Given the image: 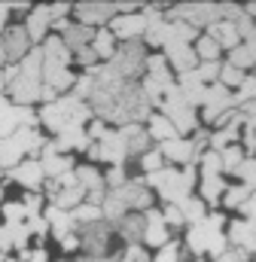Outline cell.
<instances>
[{"label": "cell", "mask_w": 256, "mask_h": 262, "mask_svg": "<svg viewBox=\"0 0 256 262\" xmlns=\"http://www.w3.org/2000/svg\"><path fill=\"white\" fill-rule=\"evenodd\" d=\"M146 183L165 198L168 204H183V201H189V192H192V186H195V174H192L189 168H183V171L162 168V171L150 174Z\"/></svg>", "instance_id": "obj_1"}, {"label": "cell", "mask_w": 256, "mask_h": 262, "mask_svg": "<svg viewBox=\"0 0 256 262\" xmlns=\"http://www.w3.org/2000/svg\"><path fill=\"white\" fill-rule=\"evenodd\" d=\"M223 213H210L204 223L192 226L189 235H186V244H189L192 253H214V256H223L226 253V235H223Z\"/></svg>", "instance_id": "obj_2"}, {"label": "cell", "mask_w": 256, "mask_h": 262, "mask_svg": "<svg viewBox=\"0 0 256 262\" xmlns=\"http://www.w3.org/2000/svg\"><path fill=\"white\" fill-rule=\"evenodd\" d=\"M146 43L143 40H128L125 46L113 55V61H110V67L122 76V79H128V76H134L140 67H146Z\"/></svg>", "instance_id": "obj_3"}, {"label": "cell", "mask_w": 256, "mask_h": 262, "mask_svg": "<svg viewBox=\"0 0 256 262\" xmlns=\"http://www.w3.org/2000/svg\"><path fill=\"white\" fill-rule=\"evenodd\" d=\"M113 229H116V226H110V220H101V223H95V226L82 229V232H79V241H82L86 253H89V256H95V259H107Z\"/></svg>", "instance_id": "obj_4"}, {"label": "cell", "mask_w": 256, "mask_h": 262, "mask_svg": "<svg viewBox=\"0 0 256 262\" xmlns=\"http://www.w3.org/2000/svg\"><path fill=\"white\" fill-rule=\"evenodd\" d=\"M146 28H150L146 12H125V15H116L110 21L113 37H122L125 43L128 40H140V34H146Z\"/></svg>", "instance_id": "obj_5"}, {"label": "cell", "mask_w": 256, "mask_h": 262, "mask_svg": "<svg viewBox=\"0 0 256 262\" xmlns=\"http://www.w3.org/2000/svg\"><path fill=\"white\" fill-rule=\"evenodd\" d=\"M110 192L125 204V210H150V204H153V192H150V186L140 183V180H134V183L128 180L125 186L110 189Z\"/></svg>", "instance_id": "obj_6"}, {"label": "cell", "mask_w": 256, "mask_h": 262, "mask_svg": "<svg viewBox=\"0 0 256 262\" xmlns=\"http://www.w3.org/2000/svg\"><path fill=\"white\" fill-rule=\"evenodd\" d=\"M0 43H3V52H6V58H9V61L22 64V61L28 58V49H31V37H28V31H25V28H18V25L6 28Z\"/></svg>", "instance_id": "obj_7"}, {"label": "cell", "mask_w": 256, "mask_h": 262, "mask_svg": "<svg viewBox=\"0 0 256 262\" xmlns=\"http://www.w3.org/2000/svg\"><path fill=\"white\" fill-rule=\"evenodd\" d=\"M40 165H43L46 177H52V180H61V177H67V174L73 171L70 159H67L64 152H58L55 143H46V146H43V152H40Z\"/></svg>", "instance_id": "obj_8"}, {"label": "cell", "mask_w": 256, "mask_h": 262, "mask_svg": "<svg viewBox=\"0 0 256 262\" xmlns=\"http://www.w3.org/2000/svg\"><path fill=\"white\" fill-rule=\"evenodd\" d=\"M98 146H101V159H104V162H113V168L122 165L128 159V137L122 134V128L107 131V137L98 140Z\"/></svg>", "instance_id": "obj_9"}, {"label": "cell", "mask_w": 256, "mask_h": 262, "mask_svg": "<svg viewBox=\"0 0 256 262\" xmlns=\"http://www.w3.org/2000/svg\"><path fill=\"white\" fill-rule=\"evenodd\" d=\"M73 12L79 15V25L92 28V25H104L107 18L113 21L116 12H119V6H113V3H82V6H76Z\"/></svg>", "instance_id": "obj_10"}, {"label": "cell", "mask_w": 256, "mask_h": 262, "mask_svg": "<svg viewBox=\"0 0 256 262\" xmlns=\"http://www.w3.org/2000/svg\"><path fill=\"white\" fill-rule=\"evenodd\" d=\"M9 177H12L15 183L28 186V189L34 192V189H40V186H43V177H46V171H43V165H40L37 159H28V162L15 165V168L9 171Z\"/></svg>", "instance_id": "obj_11"}, {"label": "cell", "mask_w": 256, "mask_h": 262, "mask_svg": "<svg viewBox=\"0 0 256 262\" xmlns=\"http://www.w3.org/2000/svg\"><path fill=\"white\" fill-rule=\"evenodd\" d=\"M55 28L61 31V40L67 43V49H86L89 46V40H95V34L98 31H92V28H86V25H73V21H55Z\"/></svg>", "instance_id": "obj_12"}, {"label": "cell", "mask_w": 256, "mask_h": 262, "mask_svg": "<svg viewBox=\"0 0 256 262\" xmlns=\"http://www.w3.org/2000/svg\"><path fill=\"white\" fill-rule=\"evenodd\" d=\"M113 226H116V232L128 241V247H131V244H140V241L146 238V216H140V213H125V216L116 220Z\"/></svg>", "instance_id": "obj_13"}, {"label": "cell", "mask_w": 256, "mask_h": 262, "mask_svg": "<svg viewBox=\"0 0 256 262\" xmlns=\"http://www.w3.org/2000/svg\"><path fill=\"white\" fill-rule=\"evenodd\" d=\"M150 247H165L171 244L168 241V223H165V213L162 210H146V238H143Z\"/></svg>", "instance_id": "obj_14"}, {"label": "cell", "mask_w": 256, "mask_h": 262, "mask_svg": "<svg viewBox=\"0 0 256 262\" xmlns=\"http://www.w3.org/2000/svg\"><path fill=\"white\" fill-rule=\"evenodd\" d=\"M165 55H168V61H171V67H174L177 73H189V70H195V67L201 64L198 55H195V49L183 46V43H171V46H165Z\"/></svg>", "instance_id": "obj_15"}, {"label": "cell", "mask_w": 256, "mask_h": 262, "mask_svg": "<svg viewBox=\"0 0 256 262\" xmlns=\"http://www.w3.org/2000/svg\"><path fill=\"white\" fill-rule=\"evenodd\" d=\"M46 223H49V229L55 232V238H58V241L76 232L73 213H70V210H64V207H58V204H52V207L46 210Z\"/></svg>", "instance_id": "obj_16"}, {"label": "cell", "mask_w": 256, "mask_h": 262, "mask_svg": "<svg viewBox=\"0 0 256 262\" xmlns=\"http://www.w3.org/2000/svg\"><path fill=\"white\" fill-rule=\"evenodd\" d=\"M177 89L183 92V98H186V104L195 107V104H204V95H207V85L198 79V73L189 70V73H180V79H177Z\"/></svg>", "instance_id": "obj_17"}, {"label": "cell", "mask_w": 256, "mask_h": 262, "mask_svg": "<svg viewBox=\"0 0 256 262\" xmlns=\"http://www.w3.org/2000/svg\"><path fill=\"white\" fill-rule=\"evenodd\" d=\"M229 241L238 244V250H256V223L250 220H235L229 229Z\"/></svg>", "instance_id": "obj_18"}, {"label": "cell", "mask_w": 256, "mask_h": 262, "mask_svg": "<svg viewBox=\"0 0 256 262\" xmlns=\"http://www.w3.org/2000/svg\"><path fill=\"white\" fill-rule=\"evenodd\" d=\"M49 25H52V12H49V6H37V9H31V12H28L25 31H28V37H31V40H43V37H46V31H49Z\"/></svg>", "instance_id": "obj_19"}, {"label": "cell", "mask_w": 256, "mask_h": 262, "mask_svg": "<svg viewBox=\"0 0 256 262\" xmlns=\"http://www.w3.org/2000/svg\"><path fill=\"white\" fill-rule=\"evenodd\" d=\"M122 134L128 137V156L143 159V156L150 152V143H153V134H150V131H143L140 125H125Z\"/></svg>", "instance_id": "obj_20"}, {"label": "cell", "mask_w": 256, "mask_h": 262, "mask_svg": "<svg viewBox=\"0 0 256 262\" xmlns=\"http://www.w3.org/2000/svg\"><path fill=\"white\" fill-rule=\"evenodd\" d=\"M207 34H210V37H217V40H220V46H223V49H229V52L241 46V34H238L235 21H226V18H220V21H217V25H214Z\"/></svg>", "instance_id": "obj_21"}, {"label": "cell", "mask_w": 256, "mask_h": 262, "mask_svg": "<svg viewBox=\"0 0 256 262\" xmlns=\"http://www.w3.org/2000/svg\"><path fill=\"white\" fill-rule=\"evenodd\" d=\"M92 49L98 52V58L113 61V55L119 52V49H116V37H113V31H110V28H101V31L95 34V40H92Z\"/></svg>", "instance_id": "obj_22"}, {"label": "cell", "mask_w": 256, "mask_h": 262, "mask_svg": "<svg viewBox=\"0 0 256 262\" xmlns=\"http://www.w3.org/2000/svg\"><path fill=\"white\" fill-rule=\"evenodd\" d=\"M43 55H46V61H55V64L67 67L70 52H67V43L61 40V34H55V37H49V40L43 43Z\"/></svg>", "instance_id": "obj_23"}, {"label": "cell", "mask_w": 256, "mask_h": 262, "mask_svg": "<svg viewBox=\"0 0 256 262\" xmlns=\"http://www.w3.org/2000/svg\"><path fill=\"white\" fill-rule=\"evenodd\" d=\"M220 52H223V46H220V40H217V37L204 34V37H198V40H195V55H198V61H217V58H220Z\"/></svg>", "instance_id": "obj_24"}, {"label": "cell", "mask_w": 256, "mask_h": 262, "mask_svg": "<svg viewBox=\"0 0 256 262\" xmlns=\"http://www.w3.org/2000/svg\"><path fill=\"white\" fill-rule=\"evenodd\" d=\"M150 134L153 137H159L162 143H168V140H174V137H180V131L174 128V122L162 113V116H153L150 119Z\"/></svg>", "instance_id": "obj_25"}, {"label": "cell", "mask_w": 256, "mask_h": 262, "mask_svg": "<svg viewBox=\"0 0 256 262\" xmlns=\"http://www.w3.org/2000/svg\"><path fill=\"white\" fill-rule=\"evenodd\" d=\"M76 183L86 189V195H89V192H101V189H104V177H101L92 165H86V168H79V171H76Z\"/></svg>", "instance_id": "obj_26"}, {"label": "cell", "mask_w": 256, "mask_h": 262, "mask_svg": "<svg viewBox=\"0 0 256 262\" xmlns=\"http://www.w3.org/2000/svg\"><path fill=\"white\" fill-rule=\"evenodd\" d=\"M180 210H183V220H186L189 226H198V223L207 220V216H204V201H201V198H189V201H183Z\"/></svg>", "instance_id": "obj_27"}, {"label": "cell", "mask_w": 256, "mask_h": 262, "mask_svg": "<svg viewBox=\"0 0 256 262\" xmlns=\"http://www.w3.org/2000/svg\"><path fill=\"white\" fill-rule=\"evenodd\" d=\"M250 192H253V189H247L244 183H241V186H229L223 204H226V207H244V204L250 201Z\"/></svg>", "instance_id": "obj_28"}, {"label": "cell", "mask_w": 256, "mask_h": 262, "mask_svg": "<svg viewBox=\"0 0 256 262\" xmlns=\"http://www.w3.org/2000/svg\"><path fill=\"white\" fill-rule=\"evenodd\" d=\"M201 171H204V177H220V171H226L223 168V156L220 152H204L201 156Z\"/></svg>", "instance_id": "obj_29"}, {"label": "cell", "mask_w": 256, "mask_h": 262, "mask_svg": "<svg viewBox=\"0 0 256 262\" xmlns=\"http://www.w3.org/2000/svg\"><path fill=\"white\" fill-rule=\"evenodd\" d=\"M201 195H204V201H217L220 195H226L223 180H220V177H204V183H201Z\"/></svg>", "instance_id": "obj_30"}, {"label": "cell", "mask_w": 256, "mask_h": 262, "mask_svg": "<svg viewBox=\"0 0 256 262\" xmlns=\"http://www.w3.org/2000/svg\"><path fill=\"white\" fill-rule=\"evenodd\" d=\"M229 64H232V67H238V70H244V67L256 64V61H253V55H250V49H247V46L241 43L238 49H232V52H229Z\"/></svg>", "instance_id": "obj_31"}, {"label": "cell", "mask_w": 256, "mask_h": 262, "mask_svg": "<svg viewBox=\"0 0 256 262\" xmlns=\"http://www.w3.org/2000/svg\"><path fill=\"white\" fill-rule=\"evenodd\" d=\"M195 73H198L201 82H214V79H220L223 64H220V61H201V64L195 67Z\"/></svg>", "instance_id": "obj_32"}, {"label": "cell", "mask_w": 256, "mask_h": 262, "mask_svg": "<svg viewBox=\"0 0 256 262\" xmlns=\"http://www.w3.org/2000/svg\"><path fill=\"white\" fill-rule=\"evenodd\" d=\"M244 79H247V76H244V73H241L238 67H232V64H223V73H220V82H223L226 89H229V85H235V89H241V85H244Z\"/></svg>", "instance_id": "obj_33"}, {"label": "cell", "mask_w": 256, "mask_h": 262, "mask_svg": "<svg viewBox=\"0 0 256 262\" xmlns=\"http://www.w3.org/2000/svg\"><path fill=\"white\" fill-rule=\"evenodd\" d=\"M235 174L241 177V183H244L247 189H256V159H244V165H241Z\"/></svg>", "instance_id": "obj_34"}, {"label": "cell", "mask_w": 256, "mask_h": 262, "mask_svg": "<svg viewBox=\"0 0 256 262\" xmlns=\"http://www.w3.org/2000/svg\"><path fill=\"white\" fill-rule=\"evenodd\" d=\"M223 156V168L226 171H238L241 165H244V156H241V146H229L226 152H220Z\"/></svg>", "instance_id": "obj_35"}, {"label": "cell", "mask_w": 256, "mask_h": 262, "mask_svg": "<svg viewBox=\"0 0 256 262\" xmlns=\"http://www.w3.org/2000/svg\"><path fill=\"white\" fill-rule=\"evenodd\" d=\"M162 149H150L140 162H143V171H150V174H156V171H162Z\"/></svg>", "instance_id": "obj_36"}, {"label": "cell", "mask_w": 256, "mask_h": 262, "mask_svg": "<svg viewBox=\"0 0 256 262\" xmlns=\"http://www.w3.org/2000/svg\"><path fill=\"white\" fill-rule=\"evenodd\" d=\"M107 183H110V189H119V186H125V168L122 165H116V168H110L107 171Z\"/></svg>", "instance_id": "obj_37"}, {"label": "cell", "mask_w": 256, "mask_h": 262, "mask_svg": "<svg viewBox=\"0 0 256 262\" xmlns=\"http://www.w3.org/2000/svg\"><path fill=\"white\" fill-rule=\"evenodd\" d=\"M156 262H180V247H177L174 241H171V244H165V247L159 250Z\"/></svg>", "instance_id": "obj_38"}, {"label": "cell", "mask_w": 256, "mask_h": 262, "mask_svg": "<svg viewBox=\"0 0 256 262\" xmlns=\"http://www.w3.org/2000/svg\"><path fill=\"white\" fill-rule=\"evenodd\" d=\"M76 61H79L82 67H95L101 58H98V52H95L92 46H86V49H79V52H76Z\"/></svg>", "instance_id": "obj_39"}, {"label": "cell", "mask_w": 256, "mask_h": 262, "mask_svg": "<svg viewBox=\"0 0 256 262\" xmlns=\"http://www.w3.org/2000/svg\"><path fill=\"white\" fill-rule=\"evenodd\" d=\"M122 262H150V256H146V250L140 244H131L125 250V256H122Z\"/></svg>", "instance_id": "obj_40"}, {"label": "cell", "mask_w": 256, "mask_h": 262, "mask_svg": "<svg viewBox=\"0 0 256 262\" xmlns=\"http://www.w3.org/2000/svg\"><path fill=\"white\" fill-rule=\"evenodd\" d=\"M165 223H168V226H183V223H186V220H183L180 204H171V207L165 210Z\"/></svg>", "instance_id": "obj_41"}, {"label": "cell", "mask_w": 256, "mask_h": 262, "mask_svg": "<svg viewBox=\"0 0 256 262\" xmlns=\"http://www.w3.org/2000/svg\"><path fill=\"white\" fill-rule=\"evenodd\" d=\"M25 207H28V213L31 216H40V207H43V195H25Z\"/></svg>", "instance_id": "obj_42"}, {"label": "cell", "mask_w": 256, "mask_h": 262, "mask_svg": "<svg viewBox=\"0 0 256 262\" xmlns=\"http://www.w3.org/2000/svg\"><path fill=\"white\" fill-rule=\"evenodd\" d=\"M217 262H247V253L235 247V250H226L223 256H217Z\"/></svg>", "instance_id": "obj_43"}, {"label": "cell", "mask_w": 256, "mask_h": 262, "mask_svg": "<svg viewBox=\"0 0 256 262\" xmlns=\"http://www.w3.org/2000/svg\"><path fill=\"white\" fill-rule=\"evenodd\" d=\"M79 244H82V241L76 238V232H73V235H67V238H61V250H64V253H73Z\"/></svg>", "instance_id": "obj_44"}, {"label": "cell", "mask_w": 256, "mask_h": 262, "mask_svg": "<svg viewBox=\"0 0 256 262\" xmlns=\"http://www.w3.org/2000/svg\"><path fill=\"white\" fill-rule=\"evenodd\" d=\"M244 46L250 49V55H253V61H256V31L250 34V37H247V40H244Z\"/></svg>", "instance_id": "obj_45"}, {"label": "cell", "mask_w": 256, "mask_h": 262, "mask_svg": "<svg viewBox=\"0 0 256 262\" xmlns=\"http://www.w3.org/2000/svg\"><path fill=\"white\" fill-rule=\"evenodd\" d=\"M3 85H6V73H0V107H6V98H3Z\"/></svg>", "instance_id": "obj_46"}, {"label": "cell", "mask_w": 256, "mask_h": 262, "mask_svg": "<svg viewBox=\"0 0 256 262\" xmlns=\"http://www.w3.org/2000/svg\"><path fill=\"white\" fill-rule=\"evenodd\" d=\"M6 12H9V6H0V31H6L3 25H6Z\"/></svg>", "instance_id": "obj_47"}, {"label": "cell", "mask_w": 256, "mask_h": 262, "mask_svg": "<svg viewBox=\"0 0 256 262\" xmlns=\"http://www.w3.org/2000/svg\"><path fill=\"white\" fill-rule=\"evenodd\" d=\"M244 15H250V18H256V3H250V6L244 9Z\"/></svg>", "instance_id": "obj_48"}, {"label": "cell", "mask_w": 256, "mask_h": 262, "mask_svg": "<svg viewBox=\"0 0 256 262\" xmlns=\"http://www.w3.org/2000/svg\"><path fill=\"white\" fill-rule=\"evenodd\" d=\"M6 61V52H3V43H0V64Z\"/></svg>", "instance_id": "obj_49"}, {"label": "cell", "mask_w": 256, "mask_h": 262, "mask_svg": "<svg viewBox=\"0 0 256 262\" xmlns=\"http://www.w3.org/2000/svg\"><path fill=\"white\" fill-rule=\"evenodd\" d=\"M0 262H6V259H3V256H0Z\"/></svg>", "instance_id": "obj_50"}]
</instances>
